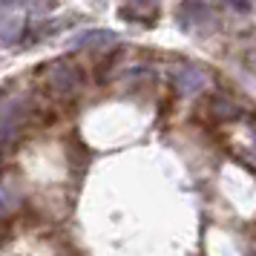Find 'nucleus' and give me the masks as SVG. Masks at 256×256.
Listing matches in <instances>:
<instances>
[{
    "mask_svg": "<svg viewBox=\"0 0 256 256\" xmlns=\"http://www.w3.org/2000/svg\"><path fill=\"white\" fill-rule=\"evenodd\" d=\"M14 208H18V198H14V193L3 184V182H0V219H6Z\"/></svg>",
    "mask_w": 256,
    "mask_h": 256,
    "instance_id": "obj_8",
    "label": "nucleus"
},
{
    "mask_svg": "<svg viewBox=\"0 0 256 256\" xmlns=\"http://www.w3.org/2000/svg\"><path fill=\"white\" fill-rule=\"evenodd\" d=\"M46 86L55 95H60V98H75V95L81 92L84 78H81V72H78V66L58 60V64H52L46 70Z\"/></svg>",
    "mask_w": 256,
    "mask_h": 256,
    "instance_id": "obj_2",
    "label": "nucleus"
},
{
    "mask_svg": "<svg viewBox=\"0 0 256 256\" xmlns=\"http://www.w3.org/2000/svg\"><path fill=\"white\" fill-rule=\"evenodd\" d=\"M118 38L116 32H106V29H92V32H84L72 40L75 49H104V46H116Z\"/></svg>",
    "mask_w": 256,
    "mask_h": 256,
    "instance_id": "obj_6",
    "label": "nucleus"
},
{
    "mask_svg": "<svg viewBox=\"0 0 256 256\" xmlns=\"http://www.w3.org/2000/svg\"><path fill=\"white\" fill-rule=\"evenodd\" d=\"M52 0H0V6L6 9H49Z\"/></svg>",
    "mask_w": 256,
    "mask_h": 256,
    "instance_id": "obj_9",
    "label": "nucleus"
},
{
    "mask_svg": "<svg viewBox=\"0 0 256 256\" xmlns=\"http://www.w3.org/2000/svg\"><path fill=\"white\" fill-rule=\"evenodd\" d=\"M132 3H158V0H132Z\"/></svg>",
    "mask_w": 256,
    "mask_h": 256,
    "instance_id": "obj_11",
    "label": "nucleus"
},
{
    "mask_svg": "<svg viewBox=\"0 0 256 256\" xmlns=\"http://www.w3.org/2000/svg\"><path fill=\"white\" fill-rule=\"evenodd\" d=\"M228 3H230L233 9H239V12H248L254 6V0H228Z\"/></svg>",
    "mask_w": 256,
    "mask_h": 256,
    "instance_id": "obj_10",
    "label": "nucleus"
},
{
    "mask_svg": "<svg viewBox=\"0 0 256 256\" xmlns=\"http://www.w3.org/2000/svg\"><path fill=\"white\" fill-rule=\"evenodd\" d=\"M20 35H24V20H14V18L0 20V40L3 44H14Z\"/></svg>",
    "mask_w": 256,
    "mask_h": 256,
    "instance_id": "obj_7",
    "label": "nucleus"
},
{
    "mask_svg": "<svg viewBox=\"0 0 256 256\" xmlns=\"http://www.w3.org/2000/svg\"><path fill=\"white\" fill-rule=\"evenodd\" d=\"M29 118V101L26 98H3L0 101V147L18 141Z\"/></svg>",
    "mask_w": 256,
    "mask_h": 256,
    "instance_id": "obj_1",
    "label": "nucleus"
},
{
    "mask_svg": "<svg viewBox=\"0 0 256 256\" xmlns=\"http://www.w3.org/2000/svg\"><path fill=\"white\" fill-rule=\"evenodd\" d=\"M173 86L182 95H196L208 86V75L202 70H193V66H182L173 72Z\"/></svg>",
    "mask_w": 256,
    "mask_h": 256,
    "instance_id": "obj_5",
    "label": "nucleus"
},
{
    "mask_svg": "<svg viewBox=\"0 0 256 256\" xmlns=\"http://www.w3.org/2000/svg\"><path fill=\"white\" fill-rule=\"evenodd\" d=\"M176 18H178V24L187 26V29H210V26L216 24L210 6L202 3V0H184V3L176 9Z\"/></svg>",
    "mask_w": 256,
    "mask_h": 256,
    "instance_id": "obj_4",
    "label": "nucleus"
},
{
    "mask_svg": "<svg viewBox=\"0 0 256 256\" xmlns=\"http://www.w3.org/2000/svg\"><path fill=\"white\" fill-rule=\"evenodd\" d=\"M228 150L236 158H242L244 164H256V130L250 124L233 127L228 132Z\"/></svg>",
    "mask_w": 256,
    "mask_h": 256,
    "instance_id": "obj_3",
    "label": "nucleus"
}]
</instances>
